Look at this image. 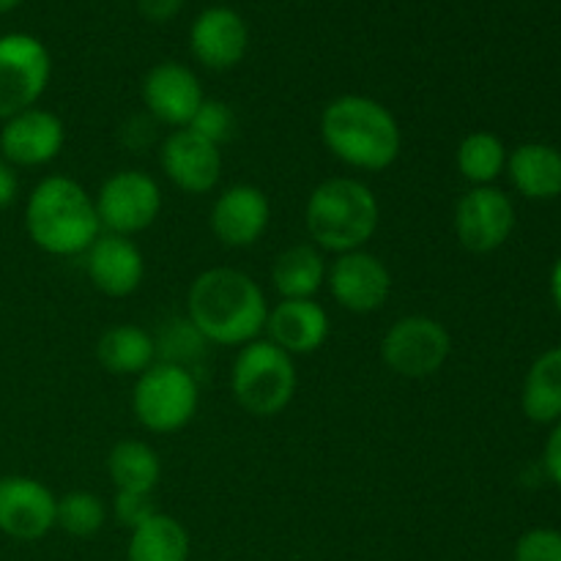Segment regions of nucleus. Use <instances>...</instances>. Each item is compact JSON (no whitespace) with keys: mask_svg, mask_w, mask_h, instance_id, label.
<instances>
[{"mask_svg":"<svg viewBox=\"0 0 561 561\" xmlns=\"http://www.w3.org/2000/svg\"><path fill=\"white\" fill-rule=\"evenodd\" d=\"M186 318L208 345L241 348L266 329L268 301L247 272L214 266L192 279L186 290Z\"/></svg>","mask_w":561,"mask_h":561,"instance_id":"obj_1","label":"nucleus"},{"mask_svg":"<svg viewBox=\"0 0 561 561\" xmlns=\"http://www.w3.org/2000/svg\"><path fill=\"white\" fill-rule=\"evenodd\" d=\"M321 140L334 159L362 173L389 170L403 151L392 110L362 93H343L323 107Z\"/></svg>","mask_w":561,"mask_h":561,"instance_id":"obj_2","label":"nucleus"},{"mask_svg":"<svg viewBox=\"0 0 561 561\" xmlns=\"http://www.w3.org/2000/svg\"><path fill=\"white\" fill-rule=\"evenodd\" d=\"M25 230L47 255L75 257L102 236V222L85 186L69 175H47L27 195Z\"/></svg>","mask_w":561,"mask_h":561,"instance_id":"obj_3","label":"nucleus"},{"mask_svg":"<svg viewBox=\"0 0 561 561\" xmlns=\"http://www.w3.org/2000/svg\"><path fill=\"white\" fill-rule=\"evenodd\" d=\"M381 222L378 197L365 181L337 175L310 192L305 206V228L312 244L329 255L365 250Z\"/></svg>","mask_w":561,"mask_h":561,"instance_id":"obj_4","label":"nucleus"},{"mask_svg":"<svg viewBox=\"0 0 561 561\" xmlns=\"http://www.w3.org/2000/svg\"><path fill=\"white\" fill-rule=\"evenodd\" d=\"M299 387L294 356L266 337L241 345L230 367V392L233 400L257 420L283 414Z\"/></svg>","mask_w":561,"mask_h":561,"instance_id":"obj_5","label":"nucleus"},{"mask_svg":"<svg viewBox=\"0 0 561 561\" xmlns=\"http://www.w3.org/2000/svg\"><path fill=\"white\" fill-rule=\"evenodd\" d=\"M201 389L195 373L170 362H153L131 389V411L142 431L170 436L195 420Z\"/></svg>","mask_w":561,"mask_h":561,"instance_id":"obj_6","label":"nucleus"},{"mask_svg":"<svg viewBox=\"0 0 561 561\" xmlns=\"http://www.w3.org/2000/svg\"><path fill=\"white\" fill-rule=\"evenodd\" d=\"M453 337L431 316H403L381 340V362L400 378H431L447 365Z\"/></svg>","mask_w":561,"mask_h":561,"instance_id":"obj_7","label":"nucleus"},{"mask_svg":"<svg viewBox=\"0 0 561 561\" xmlns=\"http://www.w3.org/2000/svg\"><path fill=\"white\" fill-rule=\"evenodd\" d=\"M53 75V58L31 33L0 36V121L36 107Z\"/></svg>","mask_w":561,"mask_h":561,"instance_id":"obj_8","label":"nucleus"},{"mask_svg":"<svg viewBox=\"0 0 561 561\" xmlns=\"http://www.w3.org/2000/svg\"><path fill=\"white\" fill-rule=\"evenodd\" d=\"M93 203H96L102 233L131 239L159 219L162 190H159L157 179L142 170H118L99 186Z\"/></svg>","mask_w":561,"mask_h":561,"instance_id":"obj_9","label":"nucleus"},{"mask_svg":"<svg viewBox=\"0 0 561 561\" xmlns=\"http://www.w3.org/2000/svg\"><path fill=\"white\" fill-rule=\"evenodd\" d=\"M515 203L504 190L493 186H471L460 195L455 206V236L460 247L474 255L496 252L510 241L515 230Z\"/></svg>","mask_w":561,"mask_h":561,"instance_id":"obj_10","label":"nucleus"},{"mask_svg":"<svg viewBox=\"0 0 561 561\" xmlns=\"http://www.w3.org/2000/svg\"><path fill=\"white\" fill-rule=\"evenodd\" d=\"M327 288L343 310L356 316H370L387 305L392 294V274L387 263L367 250L334 255L327 268Z\"/></svg>","mask_w":561,"mask_h":561,"instance_id":"obj_11","label":"nucleus"},{"mask_svg":"<svg viewBox=\"0 0 561 561\" xmlns=\"http://www.w3.org/2000/svg\"><path fill=\"white\" fill-rule=\"evenodd\" d=\"M58 496L25 474L0 477V531L11 540L33 542L55 529Z\"/></svg>","mask_w":561,"mask_h":561,"instance_id":"obj_12","label":"nucleus"},{"mask_svg":"<svg viewBox=\"0 0 561 561\" xmlns=\"http://www.w3.org/2000/svg\"><path fill=\"white\" fill-rule=\"evenodd\" d=\"M64 121L44 107L16 113L0 126V159L11 168H44L64 151Z\"/></svg>","mask_w":561,"mask_h":561,"instance_id":"obj_13","label":"nucleus"},{"mask_svg":"<svg viewBox=\"0 0 561 561\" xmlns=\"http://www.w3.org/2000/svg\"><path fill=\"white\" fill-rule=\"evenodd\" d=\"M140 96L153 124L170 126V129H186L206 99L195 71L175 60H162L148 71Z\"/></svg>","mask_w":561,"mask_h":561,"instance_id":"obj_14","label":"nucleus"},{"mask_svg":"<svg viewBox=\"0 0 561 561\" xmlns=\"http://www.w3.org/2000/svg\"><path fill=\"white\" fill-rule=\"evenodd\" d=\"M159 168L175 190L186 195H208L222 175L219 146L190 129H173L159 146Z\"/></svg>","mask_w":561,"mask_h":561,"instance_id":"obj_15","label":"nucleus"},{"mask_svg":"<svg viewBox=\"0 0 561 561\" xmlns=\"http://www.w3.org/2000/svg\"><path fill=\"white\" fill-rule=\"evenodd\" d=\"M272 222V203L261 186L233 184L214 201L211 233L230 250H247L266 236Z\"/></svg>","mask_w":561,"mask_h":561,"instance_id":"obj_16","label":"nucleus"},{"mask_svg":"<svg viewBox=\"0 0 561 561\" xmlns=\"http://www.w3.org/2000/svg\"><path fill=\"white\" fill-rule=\"evenodd\" d=\"M250 47V27L244 16L228 5H208L195 16L190 31V49L211 71H228L244 60Z\"/></svg>","mask_w":561,"mask_h":561,"instance_id":"obj_17","label":"nucleus"},{"mask_svg":"<svg viewBox=\"0 0 561 561\" xmlns=\"http://www.w3.org/2000/svg\"><path fill=\"white\" fill-rule=\"evenodd\" d=\"M82 263L93 288L113 299L131 296L146 279V257L126 236L102 233L82 252Z\"/></svg>","mask_w":561,"mask_h":561,"instance_id":"obj_18","label":"nucleus"},{"mask_svg":"<svg viewBox=\"0 0 561 561\" xmlns=\"http://www.w3.org/2000/svg\"><path fill=\"white\" fill-rule=\"evenodd\" d=\"M266 340L290 356H310L327 345L332 321L316 299H279L268 307Z\"/></svg>","mask_w":561,"mask_h":561,"instance_id":"obj_19","label":"nucleus"},{"mask_svg":"<svg viewBox=\"0 0 561 561\" xmlns=\"http://www.w3.org/2000/svg\"><path fill=\"white\" fill-rule=\"evenodd\" d=\"M510 184L526 201H557L561 195V151L551 142H520L507 153Z\"/></svg>","mask_w":561,"mask_h":561,"instance_id":"obj_20","label":"nucleus"},{"mask_svg":"<svg viewBox=\"0 0 561 561\" xmlns=\"http://www.w3.org/2000/svg\"><path fill=\"white\" fill-rule=\"evenodd\" d=\"M96 359L113 376H140L157 362L153 334L135 323H115L99 337Z\"/></svg>","mask_w":561,"mask_h":561,"instance_id":"obj_21","label":"nucleus"},{"mask_svg":"<svg viewBox=\"0 0 561 561\" xmlns=\"http://www.w3.org/2000/svg\"><path fill=\"white\" fill-rule=\"evenodd\" d=\"M520 409L535 425H553L561 420V345L542 351L531 362L520 389Z\"/></svg>","mask_w":561,"mask_h":561,"instance_id":"obj_22","label":"nucleus"},{"mask_svg":"<svg viewBox=\"0 0 561 561\" xmlns=\"http://www.w3.org/2000/svg\"><path fill=\"white\" fill-rule=\"evenodd\" d=\"M327 261L316 244H294L279 252L272 266V283L279 299H316L327 285Z\"/></svg>","mask_w":561,"mask_h":561,"instance_id":"obj_23","label":"nucleus"},{"mask_svg":"<svg viewBox=\"0 0 561 561\" xmlns=\"http://www.w3.org/2000/svg\"><path fill=\"white\" fill-rule=\"evenodd\" d=\"M192 540L173 515L157 513L131 529L129 546H126V561H190Z\"/></svg>","mask_w":561,"mask_h":561,"instance_id":"obj_24","label":"nucleus"},{"mask_svg":"<svg viewBox=\"0 0 561 561\" xmlns=\"http://www.w3.org/2000/svg\"><path fill=\"white\" fill-rule=\"evenodd\" d=\"M107 474L115 491L153 493L162 480V460L151 444L140 438H124L110 449Z\"/></svg>","mask_w":561,"mask_h":561,"instance_id":"obj_25","label":"nucleus"},{"mask_svg":"<svg viewBox=\"0 0 561 561\" xmlns=\"http://www.w3.org/2000/svg\"><path fill=\"white\" fill-rule=\"evenodd\" d=\"M507 146L488 129L469 131L455 151V164L471 186H493L507 170Z\"/></svg>","mask_w":561,"mask_h":561,"instance_id":"obj_26","label":"nucleus"},{"mask_svg":"<svg viewBox=\"0 0 561 561\" xmlns=\"http://www.w3.org/2000/svg\"><path fill=\"white\" fill-rule=\"evenodd\" d=\"M153 345H157V362H170V365H179L192 373V367L206 354L208 343L184 316L164 323L159 334H153Z\"/></svg>","mask_w":561,"mask_h":561,"instance_id":"obj_27","label":"nucleus"},{"mask_svg":"<svg viewBox=\"0 0 561 561\" xmlns=\"http://www.w3.org/2000/svg\"><path fill=\"white\" fill-rule=\"evenodd\" d=\"M107 520V507L102 499L91 491H69L58 499V515L55 526L71 537H93L102 531Z\"/></svg>","mask_w":561,"mask_h":561,"instance_id":"obj_28","label":"nucleus"},{"mask_svg":"<svg viewBox=\"0 0 561 561\" xmlns=\"http://www.w3.org/2000/svg\"><path fill=\"white\" fill-rule=\"evenodd\" d=\"M233 126L236 118L233 110H230L228 104L219 102V99H203V104L197 107L195 118L190 121L186 129L195 131L203 140L214 142V146H222V142L230 140V135H233Z\"/></svg>","mask_w":561,"mask_h":561,"instance_id":"obj_29","label":"nucleus"},{"mask_svg":"<svg viewBox=\"0 0 561 561\" xmlns=\"http://www.w3.org/2000/svg\"><path fill=\"white\" fill-rule=\"evenodd\" d=\"M513 561H561V531L537 526L515 542Z\"/></svg>","mask_w":561,"mask_h":561,"instance_id":"obj_30","label":"nucleus"},{"mask_svg":"<svg viewBox=\"0 0 561 561\" xmlns=\"http://www.w3.org/2000/svg\"><path fill=\"white\" fill-rule=\"evenodd\" d=\"M157 504H153V493H129V491H115L113 499V518L118 520L124 529H137L146 524L151 515H157Z\"/></svg>","mask_w":561,"mask_h":561,"instance_id":"obj_31","label":"nucleus"},{"mask_svg":"<svg viewBox=\"0 0 561 561\" xmlns=\"http://www.w3.org/2000/svg\"><path fill=\"white\" fill-rule=\"evenodd\" d=\"M542 466L553 485L561 488V420L553 422L551 433L546 438V449H542Z\"/></svg>","mask_w":561,"mask_h":561,"instance_id":"obj_32","label":"nucleus"},{"mask_svg":"<svg viewBox=\"0 0 561 561\" xmlns=\"http://www.w3.org/2000/svg\"><path fill=\"white\" fill-rule=\"evenodd\" d=\"M137 9L148 22H168L184 9V0H137Z\"/></svg>","mask_w":561,"mask_h":561,"instance_id":"obj_33","label":"nucleus"},{"mask_svg":"<svg viewBox=\"0 0 561 561\" xmlns=\"http://www.w3.org/2000/svg\"><path fill=\"white\" fill-rule=\"evenodd\" d=\"M20 195V179H16V168H11L5 159H0V211L9 208Z\"/></svg>","mask_w":561,"mask_h":561,"instance_id":"obj_34","label":"nucleus"},{"mask_svg":"<svg viewBox=\"0 0 561 561\" xmlns=\"http://www.w3.org/2000/svg\"><path fill=\"white\" fill-rule=\"evenodd\" d=\"M551 299H553V307H557L561 316V255L557 257V263H553L551 268Z\"/></svg>","mask_w":561,"mask_h":561,"instance_id":"obj_35","label":"nucleus"},{"mask_svg":"<svg viewBox=\"0 0 561 561\" xmlns=\"http://www.w3.org/2000/svg\"><path fill=\"white\" fill-rule=\"evenodd\" d=\"M22 0H0V14H5V11H11V9H16V5H20Z\"/></svg>","mask_w":561,"mask_h":561,"instance_id":"obj_36","label":"nucleus"}]
</instances>
